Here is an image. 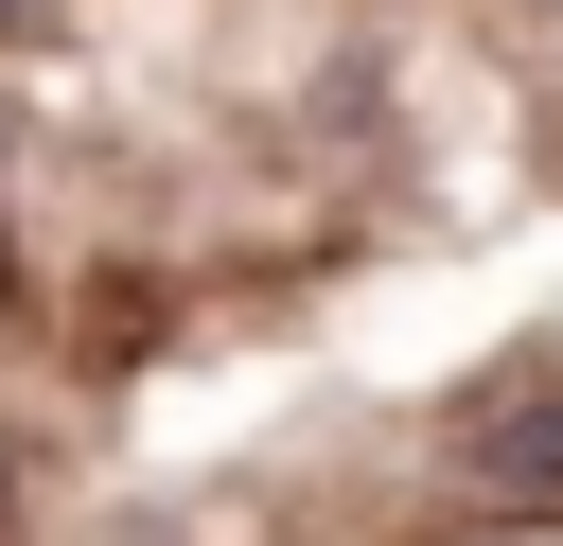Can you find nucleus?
Returning <instances> with one entry per match:
<instances>
[{"label": "nucleus", "instance_id": "f257e3e1", "mask_svg": "<svg viewBox=\"0 0 563 546\" xmlns=\"http://www.w3.org/2000/svg\"><path fill=\"white\" fill-rule=\"evenodd\" d=\"M475 476H493V493H563V405L493 423V440H475Z\"/></svg>", "mask_w": 563, "mask_h": 546}, {"label": "nucleus", "instance_id": "f03ea898", "mask_svg": "<svg viewBox=\"0 0 563 546\" xmlns=\"http://www.w3.org/2000/svg\"><path fill=\"white\" fill-rule=\"evenodd\" d=\"M18 18H35V0H0V35H18Z\"/></svg>", "mask_w": 563, "mask_h": 546}]
</instances>
